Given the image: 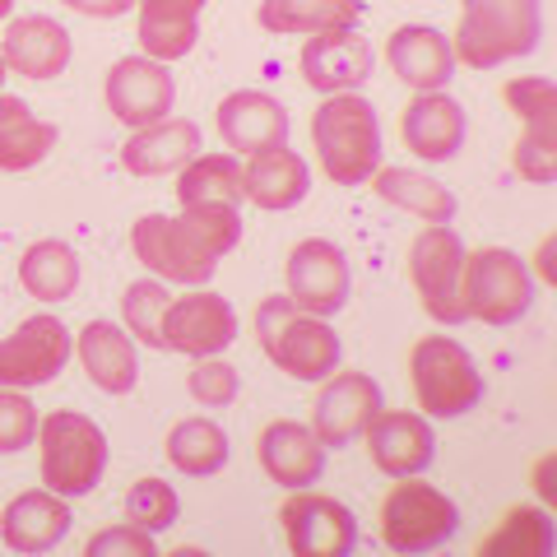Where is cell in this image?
<instances>
[{"label":"cell","instance_id":"obj_17","mask_svg":"<svg viewBox=\"0 0 557 557\" xmlns=\"http://www.w3.org/2000/svg\"><path fill=\"white\" fill-rule=\"evenodd\" d=\"M368 456L386 479H409L423 474L437 456V437L428 428V413H409V409H381L368 428Z\"/></svg>","mask_w":557,"mask_h":557},{"label":"cell","instance_id":"obj_38","mask_svg":"<svg viewBox=\"0 0 557 557\" xmlns=\"http://www.w3.org/2000/svg\"><path fill=\"white\" fill-rule=\"evenodd\" d=\"M186 391H190V399H196V405L223 409V405H233V399H237L242 381H237L233 362H223V358L214 354V358H196V368H190V376H186Z\"/></svg>","mask_w":557,"mask_h":557},{"label":"cell","instance_id":"obj_25","mask_svg":"<svg viewBox=\"0 0 557 557\" xmlns=\"http://www.w3.org/2000/svg\"><path fill=\"white\" fill-rule=\"evenodd\" d=\"M70 525H75V516H70L65 497L51 493V487L20 493L5 511H0V539H5V548H14V553H47V548H57L61 539L70 534Z\"/></svg>","mask_w":557,"mask_h":557},{"label":"cell","instance_id":"obj_1","mask_svg":"<svg viewBox=\"0 0 557 557\" xmlns=\"http://www.w3.org/2000/svg\"><path fill=\"white\" fill-rule=\"evenodd\" d=\"M242 214L233 205H186L182 214H145L131 228V247L153 278L200 288L214 278L219 260L237 251Z\"/></svg>","mask_w":557,"mask_h":557},{"label":"cell","instance_id":"obj_20","mask_svg":"<svg viewBox=\"0 0 557 557\" xmlns=\"http://www.w3.org/2000/svg\"><path fill=\"white\" fill-rule=\"evenodd\" d=\"M386 61L413 94H437L456 79V51L450 38L432 24H405L386 38Z\"/></svg>","mask_w":557,"mask_h":557},{"label":"cell","instance_id":"obj_45","mask_svg":"<svg viewBox=\"0 0 557 557\" xmlns=\"http://www.w3.org/2000/svg\"><path fill=\"white\" fill-rule=\"evenodd\" d=\"M5 75H10V70H5V61H0V84H5Z\"/></svg>","mask_w":557,"mask_h":557},{"label":"cell","instance_id":"obj_4","mask_svg":"<svg viewBox=\"0 0 557 557\" xmlns=\"http://www.w3.org/2000/svg\"><path fill=\"white\" fill-rule=\"evenodd\" d=\"M539 38H544L539 0H460V24L450 51L469 70H493L502 61L530 57Z\"/></svg>","mask_w":557,"mask_h":557},{"label":"cell","instance_id":"obj_42","mask_svg":"<svg viewBox=\"0 0 557 557\" xmlns=\"http://www.w3.org/2000/svg\"><path fill=\"white\" fill-rule=\"evenodd\" d=\"M553 247H557V237L548 233L544 242H539V251H534V270H539V284H544V288L557 284V274H553Z\"/></svg>","mask_w":557,"mask_h":557},{"label":"cell","instance_id":"obj_7","mask_svg":"<svg viewBox=\"0 0 557 557\" xmlns=\"http://www.w3.org/2000/svg\"><path fill=\"white\" fill-rule=\"evenodd\" d=\"M460 302H465V321L516 325L534 307V274L525 260L507 247L465 251Z\"/></svg>","mask_w":557,"mask_h":557},{"label":"cell","instance_id":"obj_35","mask_svg":"<svg viewBox=\"0 0 557 557\" xmlns=\"http://www.w3.org/2000/svg\"><path fill=\"white\" fill-rule=\"evenodd\" d=\"M479 557H548L553 553V516L548 507H511L497 530L479 539Z\"/></svg>","mask_w":557,"mask_h":557},{"label":"cell","instance_id":"obj_43","mask_svg":"<svg viewBox=\"0 0 557 557\" xmlns=\"http://www.w3.org/2000/svg\"><path fill=\"white\" fill-rule=\"evenodd\" d=\"M534 487H539V497H544V507H553V456L539 460V469H534Z\"/></svg>","mask_w":557,"mask_h":557},{"label":"cell","instance_id":"obj_33","mask_svg":"<svg viewBox=\"0 0 557 557\" xmlns=\"http://www.w3.org/2000/svg\"><path fill=\"white\" fill-rule=\"evenodd\" d=\"M177 200L186 205H233L242 209L247 186H242V159L233 153H196L177 172Z\"/></svg>","mask_w":557,"mask_h":557},{"label":"cell","instance_id":"obj_39","mask_svg":"<svg viewBox=\"0 0 557 557\" xmlns=\"http://www.w3.org/2000/svg\"><path fill=\"white\" fill-rule=\"evenodd\" d=\"M33 437H38V405L24 391L0 386V456L33 446Z\"/></svg>","mask_w":557,"mask_h":557},{"label":"cell","instance_id":"obj_40","mask_svg":"<svg viewBox=\"0 0 557 557\" xmlns=\"http://www.w3.org/2000/svg\"><path fill=\"white\" fill-rule=\"evenodd\" d=\"M153 553H159L153 530H139V525H131V520L98 530L89 544H84V557H153Z\"/></svg>","mask_w":557,"mask_h":557},{"label":"cell","instance_id":"obj_34","mask_svg":"<svg viewBox=\"0 0 557 557\" xmlns=\"http://www.w3.org/2000/svg\"><path fill=\"white\" fill-rule=\"evenodd\" d=\"M20 284L38 302H65L79 288V256L65 242H33L20 260Z\"/></svg>","mask_w":557,"mask_h":557},{"label":"cell","instance_id":"obj_5","mask_svg":"<svg viewBox=\"0 0 557 557\" xmlns=\"http://www.w3.org/2000/svg\"><path fill=\"white\" fill-rule=\"evenodd\" d=\"M38 446H42V483L65 502L89 497L102 483L108 432L94 418H84L75 409H51L47 418H38Z\"/></svg>","mask_w":557,"mask_h":557},{"label":"cell","instance_id":"obj_12","mask_svg":"<svg viewBox=\"0 0 557 557\" xmlns=\"http://www.w3.org/2000/svg\"><path fill=\"white\" fill-rule=\"evenodd\" d=\"M288 298L307 317H335L344 311L348 293H354V270H348V256L325 237H307L288 251Z\"/></svg>","mask_w":557,"mask_h":557},{"label":"cell","instance_id":"obj_26","mask_svg":"<svg viewBox=\"0 0 557 557\" xmlns=\"http://www.w3.org/2000/svg\"><path fill=\"white\" fill-rule=\"evenodd\" d=\"M75 354L79 368L89 372V381L102 395H131L139 381V362H135V339L112 321H89L75 335Z\"/></svg>","mask_w":557,"mask_h":557},{"label":"cell","instance_id":"obj_14","mask_svg":"<svg viewBox=\"0 0 557 557\" xmlns=\"http://www.w3.org/2000/svg\"><path fill=\"white\" fill-rule=\"evenodd\" d=\"M386 409V399H381V386L376 376L368 372H330L325 386L317 395V405H311V432H317V442L330 450V446H348L354 437H362V428L372 423V418Z\"/></svg>","mask_w":557,"mask_h":557},{"label":"cell","instance_id":"obj_13","mask_svg":"<svg viewBox=\"0 0 557 557\" xmlns=\"http://www.w3.org/2000/svg\"><path fill=\"white\" fill-rule=\"evenodd\" d=\"M159 339H163V348H172V354L214 358L237 339V311L228 307V298H219V293L196 288V293L172 298L163 307Z\"/></svg>","mask_w":557,"mask_h":557},{"label":"cell","instance_id":"obj_32","mask_svg":"<svg viewBox=\"0 0 557 557\" xmlns=\"http://www.w3.org/2000/svg\"><path fill=\"white\" fill-rule=\"evenodd\" d=\"M362 14V0H260L256 20L270 33H330L354 28Z\"/></svg>","mask_w":557,"mask_h":557},{"label":"cell","instance_id":"obj_44","mask_svg":"<svg viewBox=\"0 0 557 557\" xmlns=\"http://www.w3.org/2000/svg\"><path fill=\"white\" fill-rule=\"evenodd\" d=\"M10 10H14V0H0V20H10Z\"/></svg>","mask_w":557,"mask_h":557},{"label":"cell","instance_id":"obj_27","mask_svg":"<svg viewBox=\"0 0 557 557\" xmlns=\"http://www.w3.org/2000/svg\"><path fill=\"white\" fill-rule=\"evenodd\" d=\"M242 186H247V200L256 209H293L307 200L311 190V168L298 149L278 145V149H265V153H251L247 168H242Z\"/></svg>","mask_w":557,"mask_h":557},{"label":"cell","instance_id":"obj_6","mask_svg":"<svg viewBox=\"0 0 557 557\" xmlns=\"http://www.w3.org/2000/svg\"><path fill=\"white\" fill-rule=\"evenodd\" d=\"M409 381L428 418H460L483 399V372L474 354L450 335H423L409 348Z\"/></svg>","mask_w":557,"mask_h":557},{"label":"cell","instance_id":"obj_15","mask_svg":"<svg viewBox=\"0 0 557 557\" xmlns=\"http://www.w3.org/2000/svg\"><path fill=\"white\" fill-rule=\"evenodd\" d=\"M108 112L121 121L126 131H139V126H153L172 112L177 102V79L168 75L163 61L153 57H121L112 70H108Z\"/></svg>","mask_w":557,"mask_h":557},{"label":"cell","instance_id":"obj_8","mask_svg":"<svg viewBox=\"0 0 557 557\" xmlns=\"http://www.w3.org/2000/svg\"><path fill=\"white\" fill-rule=\"evenodd\" d=\"M381 544L391 553H432L450 544V534L460 530V511L442 487L418 483V474L399 479L386 497H381Z\"/></svg>","mask_w":557,"mask_h":557},{"label":"cell","instance_id":"obj_9","mask_svg":"<svg viewBox=\"0 0 557 557\" xmlns=\"http://www.w3.org/2000/svg\"><path fill=\"white\" fill-rule=\"evenodd\" d=\"M460 270H465V242L450 223H428L409 247V278L423 311L437 325H460L465 302H460Z\"/></svg>","mask_w":557,"mask_h":557},{"label":"cell","instance_id":"obj_29","mask_svg":"<svg viewBox=\"0 0 557 557\" xmlns=\"http://www.w3.org/2000/svg\"><path fill=\"white\" fill-rule=\"evenodd\" d=\"M368 182L376 190V200L405 209V214L423 219V223H450L460 209L442 182H432L428 172H413V168H376Z\"/></svg>","mask_w":557,"mask_h":557},{"label":"cell","instance_id":"obj_19","mask_svg":"<svg viewBox=\"0 0 557 557\" xmlns=\"http://www.w3.org/2000/svg\"><path fill=\"white\" fill-rule=\"evenodd\" d=\"M288 108L260 89H237L219 102V135L233 153H265L288 145Z\"/></svg>","mask_w":557,"mask_h":557},{"label":"cell","instance_id":"obj_18","mask_svg":"<svg viewBox=\"0 0 557 557\" xmlns=\"http://www.w3.org/2000/svg\"><path fill=\"white\" fill-rule=\"evenodd\" d=\"M465 108L446 89L437 94H413L405 116H399V135H405V149L413 159H428V163H450L465 145Z\"/></svg>","mask_w":557,"mask_h":557},{"label":"cell","instance_id":"obj_16","mask_svg":"<svg viewBox=\"0 0 557 557\" xmlns=\"http://www.w3.org/2000/svg\"><path fill=\"white\" fill-rule=\"evenodd\" d=\"M302 79L317 94H358V84L372 75V42L358 28H330L311 33L302 42Z\"/></svg>","mask_w":557,"mask_h":557},{"label":"cell","instance_id":"obj_31","mask_svg":"<svg viewBox=\"0 0 557 557\" xmlns=\"http://www.w3.org/2000/svg\"><path fill=\"white\" fill-rule=\"evenodd\" d=\"M163 450H168V465L177 469V474L209 479L228 465L233 446H228V432H223L214 418H182V423L168 432Z\"/></svg>","mask_w":557,"mask_h":557},{"label":"cell","instance_id":"obj_37","mask_svg":"<svg viewBox=\"0 0 557 557\" xmlns=\"http://www.w3.org/2000/svg\"><path fill=\"white\" fill-rule=\"evenodd\" d=\"M177 511H182V502L177 493H172V483L163 479H139L131 483V493H126V520L139 530H168V525H177Z\"/></svg>","mask_w":557,"mask_h":557},{"label":"cell","instance_id":"obj_30","mask_svg":"<svg viewBox=\"0 0 557 557\" xmlns=\"http://www.w3.org/2000/svg\"><path fill=\"white\" fill-rule=\"evenodd\" d=\"M507 108L520 116V139L516 145L557 153V84L548 75H520L502 84Z\"/></svg>","mask_w":557,"mask_h":557},{"label":"cell","instance_id":"obj_36","mask_svg":"<svg viewBox=\"0 0 557 557\" xmlns=\"http://www.w3.org/2000/svg\"><path fill=\"white\" fill-rule=\"evenodd\" d=\"M168 284L163 278H135V284H126V293H121V317H126V330L131 339L149 344V348H163L159 339V321H163V307H168Z\"/></svg>","mask_w":557,"mask_h":557},{"label":"cell","instance_id":"obj_3","mask_svg":"<svg viewBox=\"0 0 557 557\" xmlns=\"http://www.w3.org/2000/svg\"><path fill=\"white\" fill-rule=\"evenodd\" d=\"M251 325H256V339L265 348V358L293 381H325L344 358V344L330 330V321L298 311L288 293L284 298L274 293V298L260 302Z\"/></svg>","mask_w":557,"mask_h":557},{"label":"cell","instance_id":"obj_41","mask_svg":"<svg viewBox=\"0 0 557 557\" xmlns=\"http://www.w3.org/2000/svg\"><path fill=\"white\" fill-rule=\"evenodd\" d=\"M75 14H89V20H121V14L135 10V0H61Z\"/></svg>","mask_w":557,"mask_h":557},{"label":"cell","instance_id":"obj_28","mask_svg":"<svg viewBox=\"0 0 557 557\" xmlns=\"http://www.w3.org/2000/svg\"><path fill=\"white\" fill-rule=\"evenodd\" d=\"M57 126L14 94H0V172H28L38 168L51 149H57Z\"/></svg>","mask_w":557,"mask_h":557},{"label":"cell","instance_id":"obj_24","mask_svg":"<svg viewBox=\"0 0 557 557\" xmlns=\"http://www.w3.org/2000/svg\"><path fill=\"white\" fill-rule=\"evenodd\" d=\"M205 0H135V38L153 61H182L200 42Z\"/></svg>","mask_w":557,"mask_h":557},{"label":"cell","instance_id":"obj_23","mask_svg":"<svg viewBox=\"0 0 557 557\" xmlns=\"http://www.w3.org/2000/svg\"><path fill=\"white\" fill-rule=\"evenodd\" d=\"M260 469L278 483V487H311L325 474V446L317 442V432L293 418H274L256 442Z\"/></svg>","mask_w":557,"mask_h":557},{"label":"cell","instance_id":"obj_22","mask_svg":"<svg viewBox=\"0 0 557 557\" xmlns=\"http://www.w3.org/2000/svg\"><path fill=\"white\" fill-rule=\"evenodd\" d=\"M200 153V126L186 116H163L153 126L131 131L126 149H121V168L131 177H168V172H182L190 159Z\"/></svg>","mask_w":557,"mask_h":557},{"label":"cell","instance_id":"obj_2","mask_svg":"<svg viewBox=\"0 0 557 557\" xmlns=\"http://www.w3.org/2000/svg\"><path fill=\"white\" fill-rule=\"evenodd\" d=\"M311 149L335 186H362L381 168V121L362 94H330L311 116Z\"/></svg>","mask_w":557,"mask_h":557},{"label":"cell","instance_id":"obj_21","mask_svg":"<svg viewBox=\"0 0 557 557\" xmlns=\"http://www.w3.org/2000/svg\"><path fill=\"white\" fill-rule=\"evenodd\" d=\"M70 33L47 20V14H24V20H10L5 24V38H0V61L5 70L24 79H57L61 70L70 65Z\"/></svg>","mask_w":557,"mask_h":557},{"label":"cell","instance_id":"obj_11","mask_svg":"<svg viewBox=\"0 0 557 557\" xmlns=\"http://www.w3.org/2000/svg\"><path fill=\"white\" fill-rule=\"evenodd\" d=\"M75 354V339L70 330L38 311V317L20 321L14 335L0 339V386H14V391H38L47 381H57L61 368Z\"/></svg>","mask_w":557,"mask_h":557},{"label":"cell","instance_id":"obj_10","mask_svg":"<svg viewBox=\"0 0 557 557\" xmlns=\"http://www.w3.org/2000/svg\"><path fill=\"white\" fill-rule=\"evenodd\" d=\"M278 525L293 557H344L358 544V520L339 497L293 487V497L278 507Z\"/></svg>","mask_w":557,"mask_h":557}]
</instances>
